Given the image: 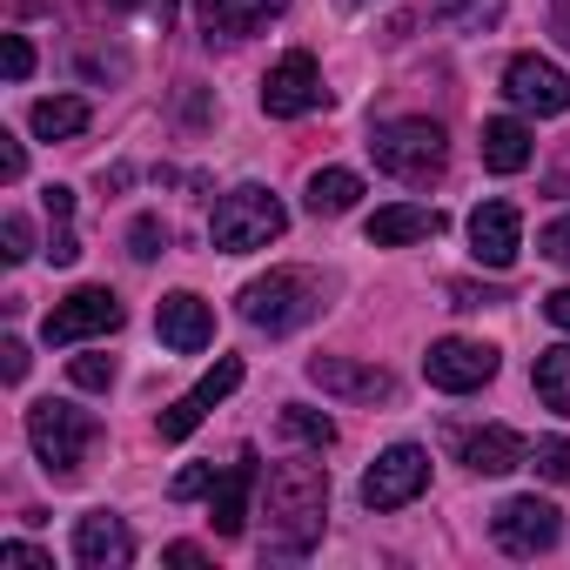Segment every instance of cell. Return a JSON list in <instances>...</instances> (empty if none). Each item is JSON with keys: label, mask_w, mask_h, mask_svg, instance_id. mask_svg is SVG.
I'll list each match as a JSON object with an SVG mask.
<instances>
[{"label": "cell", "mask_w": 570, "mask_h": 570, "mask_svg": "<svg viewBox=\"0 0 570 570\" xmlns=\"http://www.w3.org/2000/svg\"><path fill=\"white\" fill-rule=\"evenodd\" d=\"M323 517H330V470L323 463H275L262 483V557L303 563L323 543Z\"/></svg>", "instance_id": "6da1fadb"}, {"label": "cell", "mask_w": 570, "mask_h": 570, "mask_svg": "<svg viewBox=\"0 0 570 570\" xmlns=\"http://www.w3.org/2000/svg\"><path fill=\"white\" fill-rule=\"evenodd\" d=\"M316 309H323V282L309 268H268V275H255L242 289V323H255L268 336L303 330Z\"/></svg>", "instance_id": "7a4b0ae2"}, {"label": "cell", "mask_w": 570, "mask_h": 570, "mask_svg": "<svg viewBox=\"0 0 570 570\" xmlns=\"http://www.w3.org/2000/svg\"><path fill=\"white\" fill-rule=\"evenodd\" d=\"M370 155H376V168H383V175H396V181L423 188V181H436V175H443L450 141H443V128H436V121L403 115V121H376V128H370Z\"/></svg>", "instance_id": "3957f363"}, {"label": "cell", "mask_w": 570, "mask_h": 570, "mask_svg": "<svg viewBox=\"0 0 570 570\" xmlns=\"http://www.w3.org/2000/svg\"><path fill=\"white\" fill-rule=\"evenodd\" d=\"M282 228H289V208H282L268 188H228L222 202H215V215H208V242L222 248V255H248V248H268Z\"/></svg>", "instance_id": "277c9868"}, {"label": "cell", "mask_w": 570, "mask_h": 570, "mask_svg": "<svg viewBox=\"0 0 570 570\" xmlns=\"http://www.w3.org/2000/svg\"><path fill=\"white\" fill-rule=\"evenodd\" d=\"M28 443H35V456L68 483V476H81V463H88V450H95V416L48 396V403L28 410Z\"/></svg>", "instance_id": "5b68a950"}, {"label": "cell", "mask_w": 570, "mask_h": 570, "mask_svg": "<svg viewBox=\"0 0 570 570\" xmlns=\"http://www.w3.org/2000/svg\"><path fill=\"white\" fill-rule=\"evenodd\" d=\"M330 101V88H323V68H316V55H282L268 75H262V115H275V121H303V115H316Z\"/></svg>", "instance_id": "8992f818"}, {"label": "cell", "mask_w": 570, "mask_h": 570, "mask_svg": "<svg viewBox=\"0 0 570 570\" xmlns=\"http://www.w3.org/2000/svg\"><path fill=\"white\" fill-rule=\"evenodd\" d=\"M423 490H430V450H423V443L383 450V456L370 463V476H363V503H370V510H403V503H416Z\"/></svg>", "instance_id": "52a82bcc"}, {"label": "cell", "mask_w": 570, "mask_h": 570, "mask_svg": "<svg viewBox=\"0 0 570 570\" xmlns=\"http://www.w3.org/2000/svg\"><path fill=\"white\" fill-rule=\"evenodd\" d=\"M490 537H497L503 557H537V550H550L563 537V510L543 503V497H510V503H497Z\"/></svg>", "instance_id": "ba28073f"}, {"label": "cell", "mask_w": 570, "mask_h": 570, "mask_svg": "<svg viewBox=\"0 0 570 570\" xmlns=\"http://www.w3.org/2000/svg\"><path fill=\"white\" fill-rule=\"evenodd\" d=\"M423 376H430V390L470 396V390H483V383L497 376V350H490V343H470V336H443V343H430Z\"/></svg>", "instance_id": "9c48e42d"}, {"label": "cell", "mask_w": 570, "mask_h": 570, "mask_svg": "<svg viewBox=\"0 0 570 570\" xmlns=\"http://www.w3.org/2000/svg\"><path fill=\"white\" fill-rule=\"evenodd\" d=\"M108 330H121V303H115V289H75L68 303H55L48 309V323H41V336H48V350L61 343H88V336H108Z\"/></svg>", "instance_id": "30bf717a"}, {"label": "cell", "mask_w": 570, "mask_h": 570, "mask_svg": "<svg viewBox=\"0 0 570 570\" xmlns=\"http://www.w3.org/2000/svg\"><path fill=\"white\" fill-rule=\"evenodd\" d=\"M503 95L523 108V115H563L570 108V75L543 55H517L503 68Z\"/></svg>", "instance_id": "8fae6325"}, {"label": "cell", "mask_w": 570, "mask_h": 570, "mask_svg": "<svg viewBox=\"0 0 570 570\" xmlns=\"http://www.w3.org/2000/svg\"><path fill=\"white\" fill-rule=\"evenodd\" d=\"M255 483H262L255 450H235V463H222V476H215V490H208V523H215V537H242V530H248V497H255Z\"/></svg>", "instance_id": "7c38bea8"}, {"label": "cell", "mask_w": 570, "mask_h": 570, "mask_svg": "<svg viewBox=\"0 0 570 570\" xmlns=\"http://www.w3.org/2000/svg\"><path fill=\"white\" fill-rule=\"evenodd\" d=\"M309 383L323 396H343V403H396V376L390 370H370V363H350V356H316L309 363Z\"/></svg>", "instance_id": "4fadbf2b"}, {"label": "cell", "mask_w": 570, "mask_h": 570, "mask_svg": "<svg viewBox=\"0 0 570 570\" xmlns=\"http://www.w3.org/2000/svg\"><path fill=\"white\" fill-rule=\"evenodd\" d=\"M517 248H523V215H517L510 202H483V208H470V255H476L483 268H510Z\"/></svg>", "instance_id": "5bb4252c"}, {"label": "cell", "mask_w": 570, "mask_h": 570, "mask_svg": "<svg viewBox=\"0 0 570 570\" xmlns=\"http://www.w3.org/2000/svg\"><path fill=\"white\" fill-rule=\"evenodd\" d=\"M155 330H161V343H168V350L195 356V350H208V343H215V309H208L195 289H175V296H161Z\"/></svg>", "instance_id": "9a60e30c"}, {"label": "cell", "mask_w": 570, "mask_h": 570, "mask_svg": "<svg viewBox=\"0 0 570 570\" xmlns=\"http://www.w3.org/2000/svg\"><path fill=\"white\" fill-rule=\"evenodd\" d=\"M75 557L88 570H121V563H135V537H128V523L115 510H88L75 523Z\"/></svg>", "instance_id": "2e32d148"}, {"label": "cell", "mask_w": 570, "mask_h": 570, "mask_svg": "<svg viewBox=\"0 0 570 570\" xmlns=\"http://www.w3.org/2000/svg\"><path fill=\"white\" fill-rule=\"evenodd\" d=\"M289 0H195V14L208 28V41H248L255 28H268Z\"/></svg>", "instance_id": "e0dca14e"}, {"label": "cell", "mask_w": 570, "mask_h": 570, "mask_svg": "<svg viewBox=\"0 0 570 570\" xmlns=\"http://www.w3.org/2000/svg\"><path fill=\"white\" fill-rule=\"evenodd\" d=\"M483 168L490 175H523L530 168V155H537V141H530V128L517 121V115H497V121H483Z\"/></svg>", "instance_id": "ac0fdd59"}, {"label": "cell", "mask_w": 570, "mask_h": 570, "mask_svg": "<svg viewBox=\"0 0 570 570\" xmlns=\"http://www.w3.org/2000/svg\"><path fill=\"white\" fill-rule=\"evenodd\" d=\"M430 235H443V215L423 208V202H396V208L370 215V242L376 248H403V242H430Z\"/></svg>", "instance_id": "d6986e66"}, {"label": "cell", "mask_w": 570, "mask_h": 570, "mask_svg": "<svg viewBox=\"0 0 570 570\" xmlns=\"http://www.w3.org/2000/svg\"><path fill=\"white\" fill-rule=\"evenodd\" d=\"M463 463H470L476 476H503V470H517V463H530V443H523L517 430H503V423H490V430H476V436H463Z\"/></svg>", "instance_id": "ffe728a7"}, {"label": "cell", "mask_w": 570, "mask_h": 570, "mask_svg": "<svg viewBox=\"0 0 570 570\" xmlns=\"http://www.w3.org/2000/svg\"><path fill=\"white\" fill-rule=\"evenodd\" d=\"M363 202V175L350 168H316L309 175V215H350Z\"/></svg>", "instance_id": "44dd1931"}, {"label": "cell", "mask_w": 570, "mask_h": 570, "mask_svg": "<svg viewBox=\"0 0 570 570\" xmlns=\"http://www.w3.org/2000/svg\"><path fill=\"white\" fill-rule=\"evenodd\" d=\"M35 135L41 141H68V135H81L88 128V101L81 95H48V101H35Z\"/></svg>", "instance_id": "7402d4cb"}, {"label": "cell", "mask_w": 570, "mask_h": 570, "mask_svg": "<svg viewBox=\"0 0 570 570\" xmlns=\"http://www.w3.org/2000/svg\"><path fill=\"white\" fill-rule=\"evenodd\" d=\"M537 396H543V410L570 416V343H557V350L537 356Z\"/></svg>", "instance_id": "603a6c76"}, {"label": "cell", "mask_w": 570, "mask_h": 570, "mask_svg": "<svg viewBox=\"0 0 570 570\" xmlns=\"http://www.w3.org/2000/svg\"><path fill=\"white\" fill-rule=\"evenodd\" d=\"M282 436H296V443H309V450H330V443H336V423H330L323 410L289 403V410H282Z\"/></svg>", "instance_id": "cb8c5ba5"}, {"label": "cell", "mask_w": 570, "mask_h": 570, "mask_svg": "<svg viewBox=\"0 0 570 570\" xmlns=\"http://www.w3.org/2000/svg\"><path fill=\"white\" fill-rule=\"evenodd\" d=\"M235 390H242V363H235V356H222V363H215V370H208V376H202V383L188 390V403H195V410L208 416V410H215L222 396H235Z\"/></svg>", "instance_id": "d4e9b609"}, {"label": "cell", "mask_w": 570, "mask_h": 570, "mask_svg": "<svg viewBox=\"0 0 570 570\" xmlns=\"http://www.w3.org/2000/svg\"><path fill=\"white\" fill-rule=\"evenodd\" d=\"M436 14H443V21H456V28H470V35H483V28H497V21H503V0H443Z\"/></svg>", "instance_id": "484cf974"}, {"label": "cell", "mask_w": 570, "mask_h": 570, "mask_svg": "<svg viewBox=\"0 0 570 570\" xmlns=\"http://www.w3.org/2000/svg\"><path fill=\"white\" fill-rule=\"evenodd\" d=\"M128 255H135V262L168 255V222H161V215H135V228H128Z\"/></svg>", "instance_id": "4316f807"}, {"label": "cell", "mask_w": 570, "mask_h": 570, "mask_svg": "<svg viewBox=\"0 0 570 570\" xmlns=\"http://www.w3.org/2000/svg\"><path fill=\"white\" fill-rule=\"evenodd\" d=\"M537 476H550V483H570V436H550V443H537Z\"/></svg>", "instance_id": "83f0119b"}, {"label": "cell", "mask_w": 570, "mask_h": 570, "mask_svg": "<svg viewBox=\"0 0 570 570\" xmlns=\"http://www.w3.org/2000/svg\"><path fill=\"white\" fill-rule=\"evenodd\" d=\"M68 376H75V390H108L115 383V356H75Z\"/></svg>", "instance_id": "f1b7e54d"}, {"label": "cell", "mask_w": 570, "mask_h": 570, "mask_svg": "<svg viewBox=\"0 0 570 570\" xmlns=\"http://www.w3.org/2000/svg\"><path fill=\"white\" fill-rule=\"evenodd\" d=\"M537 248L557 262V268H570V215H557V222H543L537 228Z\"/></svg>", "instance_id": "f546056e"}, {"label": "cell", "mask_w": 570, "mask_h": 570, "mask_svg": "<svg viewBox=\"0 0 570 570\" xmlns=\"http://www.w3.org/2000/svg\"><path fill=\"white\" fill-rule=\"evenodd\" d=\"M0 242H8V248H0L8 262H28V255H35V228H28V215H8V222H0Z\"/></svg>", "instance_id": "4dcf8cb0"}, {"label": "cell", "mask_w": 570, "mask_h": 570, "mask_svg": "<svg viewBox=\"0 0 570 570\" xmlns=\"http://www.w3.org/2000/svg\"><path fill=\"white\" fill-rule=\"evenodd\" d=\"M0 61H8V81H28V75H35V48H28V35H8V41H0Z\"/></svg>", "instance_id": "1f68e13d"}, {"label": "cell", "mask_w": 570, "mask_h": 570, "mask_svg": "<svg viewBox=\"0 0 570 570\" xmlns=\"http://www.w3.org/2000/svg\"><path fill=\"white\" fill-rule=\"evenodd\" d=\"M215 476H222L215 463H195V470H181V476H175V497H181V503H188V497H208V490H215Z\"/></svg>", "instance_id": "d6a6232c"}, {"label": "cell", "mask_w": 570, "mask_h": 570, "mask_svg": "<svg viewBox=\"0 0 570 570\" xmlns=\"http://www.w3.org/2000/svg\"><path fill=\"white\" fill-rule=\"evenodd\" d=\"M0 563H14V570H55V557L35 550V543H0Z\"/></svg>", "instance_id": "836d02e7"}, {"label": "cell", "mask_w": 570, "mask_h": 570, "mask_svg": "<svg viewBox=\"0 0 570 570\" xmlns=\"http://www.w3.org/2000/svg\"><path fill=\"white\" fill-rule=\"evenodd\" d=\"M48 262H55V268H68V262H81V235H75L68 222H55V242H48Z\"/></svg>", "instance_id": "e575fe53"}, {"label": "cell", "mask_w": 570, "mask_h": 570, "mask_svg": "<svg viewBox=\"0 0 570 570\" xmlns=\"http://www.w3.org/2000/svg\"><path fill=\"white\" fill-rule=\"evenodd\" d=\"M450 303H456V309H490V303H503V289H476V282H450Z\"/></svg>", "instance_id": "d590c367"}, {"label": "cell", "mask_w": 570, "mask_h": 570, "mask_svg": "<svg viewBox=\"0 0 570 570\" xmlns=\"http://www.w3.org/2000/svg\"><path fill=\"white\" fill-rule=\"evenodd\" d=\"M0 376H8V383H21V376H28V343H14V336L0 343Z\"/></svg>", "instance_id": "8d00e7d4"}, {"label": "cell", "mask_w": 570, "mask_h": 570, "mask_svg": "<svg viewBox=\"0 0 570 570\" xmlns=\"http://www.w3.org/2000/svg\"><path fill=\"white\" fill-rule=\"evenodd\" d=\"M0 175H8V181H21V175H28V155H21V141H14V135H0Z\"/></svg>", "instance_id": "74e56055"}, {"label": "cell", "mask_w": 570, "mask_h": 570, "mask_svg": "<svg viewBox=\"0 0 570 570\" xmlns=\"http://www.w3.org/2000/svg\"><path fill=\"white\" fill-rule=\"evenodd\" d=\"M41 208H48L55 222H68V215H75V188H61V181H55V188H41Z\"/></svg>", "instance_id": "f35d334b"}, {"label": "cell", "mask_w": 570, "mask_h": 570, "mask_svg": "<svg viewBox=\"0 0 570 570\" xmlns=\"http://www.w3.org/2000/svg\"><path fill=\"white\" fill-rule=\"evenodd\" d=\"M543 316H550L557 330H570V289H557V296H543Z\"/></svg>", "instance_id": "ab89813d"}, {"label": "cell", "mask_w": 570, "mask_h": 570, "mask_svg": "<svg viewBox=\"0 0 570 570\" xmlns=\"http://www.w3.org/2000/svg\"><path fill=\"white\" fill-rule=\"evenodd\" d=\"M161 557H168V563H208V550H202V543H168Z\"/></svg>", "instance_id": "60d3db41"}, {"label": "cell", "mask_w": 570, "mask_h": 570, "mask_svg": "<svg viewBox=\"0 0 570 570\" xmlns=\"http://www.w3.org/2000/svg\"><path fill=\"white\" fill-rule=\"evenodd\" d=\"M557 195H570V168H563V175H557Z\"/></svg>", "instance_id": "b9f144b4"}]
</instances>
